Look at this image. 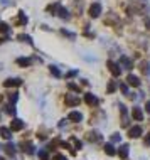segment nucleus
Wrapping results in <instances>:
<instances>
[{"mask_svg":"<svg viewBox=\"0 0 150 160\" xmlns=\"http://www.w3.org/2000/svg\"><path fill=\"white\" fill-rule=\"evenodd\" d=\"M7 31H8V25L3 24V22H0V32H7Z\"/></svg>","mask_w":150,"mask_h":160,"instance_id":"nucleus-30","label":"nucleus"},{"mask_svg":"<svg viewBox=\"0 0 150 160\" xmlns=\"http://www.w3.org/2000/svg\"><path fill=\"white\" fill-rule=\"evenodd\" d=\"M147 24H148V29H150V20H147Z\"/></svg>","mask_w":150,"mask_h":160,"instance_id":"nucleus-37","label":"nucleus"},{"mask_svg":"<svg viewBox=\"0 0 150 160\" xmlns=\"http://www.w3.org/2000/svg\"><path fill=\"white\" fill-rule=\"evenodd\" d=\"M0 160H5V158H3V157H0Z\"/></svg>","mask_w":150,"mask_h":160,"instance_id":"nucleus-38","label":"nucleus"},{"mask_svg":"<svg viewBox=\"0 0 150 160\" xmlns=\"http://www.w3.org/2000/svg\"><path fill=\"white\" fill-rule=\"evenodd\" d=\"M3 148H5V152H7L8 155H15V147H14V143H7Z\"/></svg>","mask_w":150,"mask_h":160,"instance_id":"nucleus-17","label":"nucleus"},{"mask_svg":"<svg viewBox=\"0 0 150 160\" xmlns=\"http://www.w3.org/2000/svg\"><path fill=\"white\" fill-rule=\"evenodd\" d=\"M7 113H8V115H15V108H14V105H8V106H7Z\"/></svg>","mask_w":150,"mask_h":160,"instance_id":"nucleus-28","label":"nucleus"},{"mask_svg":"<svg viewBox=\"0 0 150 160\" xmlns=\"http://www.w3.org/2000/svg\"><path fill=\"white\" fill-rule=\"evenodd\" d=\"M68 120H69V122H74V123H79L81 120H83V115H81L79 111H71V113L68 115Z\"/></svg>","mask_w":150,"mask_h":160,"instance_id":"nucleus-7","label":"nucleus"},{"mask_svg":"<svg viewBox=\"0 0 150 160\" xmlns=\"http://www.w3.org/2000/svg\"><path fill=\"white\" fill-rule=\"evenodd\" d=\"M19 24H27V17H25L24 12H19Z\"/></svg>","mask_w":150,"mask_h":160,"instance_id":"nucleus-22","label":"nucleus"},{"mask_svg":"<svg viewBox=\"0 0 150 160\" xmlns=\"http://www.w3.org/2000/svg\"><path fill=\"white\" fill-rule=\"evenodd\" d=\"M101 12H103V7H101V3H91V7H89V17H93V19H96V17H100L101 15Z\"/></svg>","mask_w":150,"mask_h":160,"instance_id":"nucleus-1","label":"nucleus"},{"mask_svg":"<svg viewBox=\"0 0 150 160\" xmlns=\"http://www.w3.org/2000/svg\"><path fill=\"white\" fill-rule=\"evenodd\" d=\"M88 140H89V142H95V143H96V142L101 140V135H100L98 132H89V133H88Z\"/></svg>","mask_w":150,"mask_h":160,"instance_id":"nucleus-15","label":"nucleus"},{"mask_svg":"<svg viewBox=\"0 0 150 160\" xmlns=\"http://www.w3.org/2000/svg\"><path fill=\"white\" fill-rule=\"evenodd\" d=\"M145 145L150 147V133H147V137H145Z\"/></svg>","mask_w":150,"mask_h":160,"instance_id":"nucleus-34","label":"nucleus"},{"mask_svg":"<svg viewBox=\"0 0 150 160\" xmlns=\"http://www.w3.org/2000/svg\"><path fill=\"white\" fill-rule=\"evenodd\" d=\"M0 137L5 138V140H10L12 138V130L7 127H0Z\"/></svg>","mask_w":150,"mask_h":160,"instance_id":"nucleus-10","label":"nucleus"},{"mask_svg":"<svg viewBox=\"0 0 150 160\" xmlns=\"http://www.w3.org/2000/svg\"><path fill=\"white\" fill-rule=\"evenodd\" d=\"M25 127V123L22 122V120H19V118H14L12 120V123H10V130L12 132H19V130H22Z\"/></svg>","mask_w":150,"mask_h":160,"instance_id":"nucleus-4","label":"nucleus"},{"mask_svg":"<svg viewBox=\"0 0 150 160\" xmlns=\"http://www.w3.org/2000/svg\"><path fill=\"white\" fill-rule=\"evenodd\" d=\"M39 158H41V160H49L48 152H46V150H39Z\"/></svg>","mask_w":150,"mask_h":160,"instance_id":"nucleus-24","label":"nucleus"},{"mask_svg":"<svg viewBox=\"0 0 150 160\" xmlns=\"http://www.w3.org/2000/svg\"><path fill=\"white\" fill-rule=\"evenodd\" d=\"M17 98H19V96H17V93H12L10 96H8V99H10V103H15V101H17Z\"/></svg>","mask_w":150,"mask_h":160,"instance_id":"nucleus-31","label":"nucleus"},{"mask_svg":"<svg viewBox=\"0 0 150 160\" xmlns=\"http://www.w3.org/2000/svg\"><path fill=\"white\" fill-rule=\"evenodd\" d=\"M118 64H120V66H123L125 69H132V68H133V62H132L127 56H122V58H120V61H118Z\"/></svg>","mask_w":150,"mask_h":160,"instance_id":"nucleus-8","label":"nucleus"},{"mask_svg":"<svg viewBox=\"0 0 150 160\" xmlns=\"http://www.w3.org/2000/svg\"><path fill=\"white\" fill-rule=\"evenodd\" d=\"M22 84V79H19V78H8V79L3 81V86L5 88H12V86H20Z\"/></svg>","mask_w":150,"mask_h":160,"instance_id":"nucleus-5","label":"nucleus"},{"mask_svg":"<svg viewBox=\"0 0 150 160\" xmlns=\"http://www.w3.org/2000/svg\"><path fill=\"white\" fill-rule=\"evenodd\" d=\"M84 101H86L89 106H93V105H98V98H96L93 93H86V94H84Z\"/></svg>","mask_w":150,"mask_h":160,"instance_id":"nucleus-9","label":"nucleus"},{"mask_svg":"<svg viewBox=\"0 0 150 160\" xmlns=\"http://www.w3.org/2000/svg\"><path fill=\"white\" fill-rule=\"evenodd\" d=\"M145 108H147V111L150 113V101H147V105H145Z\"/></svg>","mask_w":150,"mask_h":160,"instance_id":"nucleus-36","label":"nucleus"},{"mask_svg":"<svg viewBox=\"0 0 150 160\" xmlns=\"http://www.w3.org/2000/svg\"><path fill=\"white\" fill-rule=\"evenodd\" d=\"M120 88H122V91L128 96V86H127V84H120Z\"/></svg>","mask_w":150,"mask_h":160,"instance_id":"nucleus-33","label":"nucleus"},{"mask_svg":"<svg viewBox=\"0 0 150 160\" xmlns=\"http://www.w3.org/2000/svg\"><path fill=\"white\" fill-rule=\"evenodd\" d=\"M115 89H117V83H115V81H110V84H108V93H113Z\"/></svg>","mask_w":150,"mask_h":160,"instance_id":"nucleus-26","label":"nucleus"},{"mask_svg":"<svg viewBox=\"0 0 150 160\" xmlns=\"http://www.w3.org/2000/svg\"><path fill=\"white\" fill-rule=\"evenodd\" d=\"M128 152H130V147H128V145H122V147H120V150H118L120 158H128Z\"/></svg>","mask_w":150,"mask_h":160,"instance_id":"nucleus-12","label":"nucleus"},{"mask_svg":"<svg viewBox=\"0 0 150 160\" xmlns=\"http://www.w3.org/2000/svg\"><path fill=\"white\" fill-rule=\"evenodd\" d=\"M76 74H78V71H69V72H68V78H72V76H76Z\"/></svg>","mask_w":150,"mask_h":160,"instance_id":"nucleus-35","label":"nucleus"},{"mask_svg":"<svg viewBox=\"0 0 150 160\" xmlns=\"http://www.w3.org/2000/svg\"><path fill=\"white\" fill-rule=\"evenodd\" d=\"M22 147H24V152H25V153H29V155L34 153V145H32V143H24Z\"/></svg>","mask_w":150,"mask_h":160,"instance_id":"nucleus-19","label":"nucleus"},{"mask_svg":"<svg viewBox=\"0 0 150 160\" xmlns=\"http://www.w3.org/2000/svg\"><path fill=\"white\" fill-rule=\"evenodd\" d=\"M19 41L27 42V44H32V37H31V36H25V34H20V36H19Z\"/></svg>","mask_w":150,"mask_h":160,"instance_id":"nucleus-20","label":"nucleus"},{"mask_svg":"<svg viewBox=\"0 0 150 160\" xmlns=\"http://www.w3.org/2000/svg\"><path fill=\"white\" fill-rule=\"evenodd\" d=\"M68 88H69L71 91H74V93H79V86H76L74 83H68Z\"/></svg>","mask_w":150,"mask_h":160,"instance_id":"nucleus-25","label":"nucleus"},{"mask_svg":"<svg viewBox=\"0 0 150 160\" xmlns=\"http://www.w3.org/2000/svg\"><path fill=\"white\" fill-rule=\"evenodd\" d=\"M142 133H143L142 127L135 125V127H132V128H130V132H128V137H130V138H138L140 135H142Z\"/></svg>","mask_w":150,"mask_h":160,"instance_id":"nucleus-6","label":"nucleus"},{"mask_svg":"<svg viewBox=\"0 0 150 160\" xmlns=\"http://www.w3.org/2000/svg\"><path fill=\"white\" fill-rule=\"evenodd\" d=\"M62 34H64V36H68L69 39H74V37H76L74 34H72V32H69V31H66V29H62Z\"/></svg>","mask_w":150,"mask_h":160,"instance_id":"nucleus-29","label":"nucleus"},{"mask_svg":"<svg viewBox=\"0 0 150 160\" xmlns=\"http://www.w3.org/2000/svg\"><path fill=\"white\" fill-rule=\"evenodd\" d=\"M106 66H108V69H110V72H111V74H113L115 78L122 74V68H120V64H118V62L108 61V62H106Z\"/></svg>","mask_w":150,"mask_h":160,"instance_id":"nucleus-2","label":"nucleus"},{"mask_svg":"<svg viewBox=\"0 0 150 160\" xmlns=\"http://www.w3.org/2000/svg\"><path fill=\"white\" fill-rule=\"evenodd\" d=\"M111 142H115V143L122 142V135H120V133H113V135H111Z\"/></svg>","mask_w":150,"mask_h":160,"instance_id":"nucleus-23","label":"nucleus"},{"mask_svg":"<svg viewBox=\"0 0 150 160\" xmlns=\"http://www.w3.org/2000/svg\"><path fill=\"white\" fill-rule=\"evenodd\" d=\"M71 142H72V143L76 145V148H81V147H83V143H81V142H79V140H78V138H76V137H72V138H71Z\"/></svg>","mask_w":150,"mask_h":160,"instance_id":"nucleus-27","label":"nucleus"},{"mask_svg":"<svg viewBox=\"0 0 150 160\" xmlns=\"http://www.w3.org/2000/svg\"><path fill=\"white\" fill-rule=\"evenodd\" d=\"M52 160H68L66 157H64V155H61V153H58V155H54V158Z\"/></svg>","mask_w":150,"mask_h":160,"instance_id":"nucleus-32","label":"nucleus"},{"mask_svg":"<svg viewBox=\"0 0 150 160\" xmlns=\"http://www.w3.org/2000/svg\"><path fill=\"white\" fill-rule=\"evenodd\" d=\"M59 17H61V19H64V20H69L71 19V14H69V10H68V8H64V7H61L59 8Z\"/></svg>","mask_w":150,"mask_h":160,"instance_id":"nucleus-14","label":"nucleus"},{"mask_svg":"<svg viewBox=\"0 0 150 160\" xmlns=\"http://www.w3.org/2000/svg\"><path fill=\"white\" fill-rule=\"evenodd\" d=\"M49 69H51V74H52V76H56V78H61V72H59V69L56 68V66H51Z\"/></svg>","mask_w":150,"mask_h":160,"instance_id":"nucleus-21","label":"nucleus"},{"mask_svg":"<svg viewBox=\"0 0 150 160\" xmlns=\"http://www.w3.org/2000/svg\"><path fill=\"white\" fill-rule=\"evenodd\" d=\"M127 81H128V84H130V86H135V88H138V86H140V79L137 76H133V74H128Z\"/></svg>","mask_w":150,"mask_h":160,"instance_id":"nucleus-13","label":"nucleus"},{"mask_svg":"<svg viewBox=\"0 0 150 160\" xmlns=\"http://www.w3.org/2000/svg\"><path fill=\"white\" fill-rule=\"evenodd\" d=\"M105 152L108 153V155H115V153H117V150H115V147L111 145V143H106L105 145Z\"/></svg>","mask_w":150,"mask_h":160,"instance_id":"nucleus-18","label":"nucleus"},{"mask_svg":"<svg viewBox=\"0 0 150 160\" xmlns=\"http://www.w3.org/2000/svg\"><path fill=\"white\" fill-rule=\"evenodd\" d=\"M64 101H66V105L68 106H76V105H79V96H76V94H66V99H64Z\"/></svg>","mask_w":150,"mask_h":160,"instance_id":"nucleus-3","label":"nucleus"},{"mask_svg":"<svg viewBox=\"0 0 150 160\" xmlns=\"http://www.w3.org/2000/svg\"><path fill=\"white\" fill-rule=\"evenodd\" d=\"M132 116H133L137 122H142L143 120V113H142V110H140L138 106H135L133 110H132Z\"/></svg>","mask_w":150,"mask_h":160,"instance_id":"nucleus-11","label":"nucleus"},{"mask_svg":"<svg viewBox=\"0 0 150 160\" xmlns=\"http://www.w3.org/2000/svg\"><path fill=\"white\" fill-rule=\"evenodd\" d=\"M17 64H19V66H31L32 61L29 58H19L17 59Z\"/></svg>","mask_w":150,"mask_h":160,"instance_id":"nucleus-16","label":"nucleus"}]
</instances>
